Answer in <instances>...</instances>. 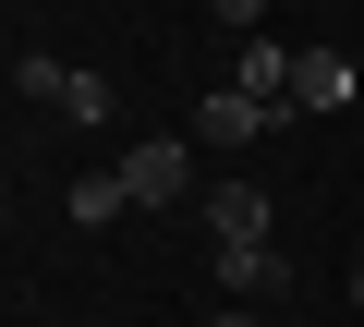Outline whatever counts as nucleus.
Listing matches in <instances>:
<instances>
[{"mask_svg":"<svg viewBox=\"0 0 364 327\" xmlns=\"http://www.w3.org/2000/svg\"><path fill=\"white\" fill-rule=\"evenodd\" d=\"M122 194H134V206H182V194H195V133H146V145H122Z\"/></svg>","mask_w":364,"mask_h":327,"instance_id":"1","label":"nucleus"},{"mask_svg":"<svg viewBox=\"0 0 364 327\" xmlns=\"http://www.w3.org/2000/svg\"><path fill=\"white\" fill-rule=\"evenodd\" d=\"M25 97H49L61 121H109V85H97V73H73V61H49V49L25 61Z\"/></svg>","mask_w":364,"mask_h":327,"instance_id":"2","label":"nucleus"},{"mask_svg":"<svg viewBox=\"0 0 364 327\" xmlns=\"http://www.w3.org/2000/svg\"><path fill=\"white\" fill-rule=\"evenodd\" d=\"M279 109L267 97H243V85H219V97H195V145H255Z\"/></svg>","mask_w":364,"mask_h":327,"instance_id":"3","label":"nucleus"},{"mask_svg":"<svg viewBox=\"0 0 364 327\" xmlns=\"http://www.w3.org/2000/svg\"><path fill=\"white\" fill-rule=\"evenodd\" d=\"M352 85H364V73H352L340 49H291V109H352Z\"/></svg>","mask_w":364,"mask_h":327,"instance_id":"4","label":"nucleus"},{"mask_svg":"<svg viewBox=\"0 0 364 327\" xmlns=\"http://www.w3.org/2000/svg\"><path fill=\"white\" fill-rule=\"evenodd\" d=\"M207 231H219V255H243V243H267V194H243V182H219V194H207Z\"/></svg>","mask_w":364,"mask_h":327,"instance_id":"5","label":"nucleus"},{"mask_svg":"<svg viewBox=\"0 0 364 327\" xmlns=\"http://www.w3.org/2000/svg\"><path fill=\"white\" fill-rule=\"evenodd\" d=\"M243 97H267V109H291V49L279 37H243V73H231Z\"/></svg>","mask_w":364,"mask_h":327,"instance_id":"6","label":"nucleus"},{"mask_svg":"<svg viewBox=\"0 0 364 327\" xmlns=\"http://www.w3.org/2000/svg\"><path fill=\"white\" fill-rule=\"evenodd\" d=\"M61 206H73V231H109V218H122L134 194H122V170H85V182H73Z\"/></svg>","mask_w":364,"mask_h":327,"instance_id":"7","label":"nucleus"},{"mask_svg":"<svg viewBox=\"0 0 364 327\" xmlns=\"http://www.w3.org/2000/svg\"><path fill=\"white\" fill-rule=\"evenodd\" d=\"M219 291H291L279 243H243V255H219Z\"/></svg>","mask_w":364,"mask_h":327,"instance_id":"8","label":"nucleus"},{"mask_svg":"<svg viewBox=\"0 0 364 327\" xmlns=\"http://www.w3.org/2000/svg\"><path fill=\"white\" fill-rule=\"evenodd\" d=\"M219 25H231V37H255V25H267V0H219Z\"/></svg>","mask_w":364,"mask_h":327,"instance_id":"9","label":"nucleus"},{"mask_svg":"<svg viewBox=\"0 0 364 327\" xmlns=\"http://www.w3.org/2000/svg\"><path fill=\"white\" fill-rule=\"evenodd\" d=\"M207 327H255V315H243V303H231V315H207Z\"/></svg>","mask_w":364,"mask_h":327,"instance_id":"10","label":"nucleus"},{"mask_svg":"<svg viewBox=\"0 0 364 327\" xmlns=\"http://www.w3.org/2000/svg\"><path fill=\"white\" fill-rule=\"evenodd\" d=\"M352 315H364V267H352Z\"/></svg>","mask_w":364,"mask_h":327,"instance_id":"11","label":"nucleus"}]
</instances>
